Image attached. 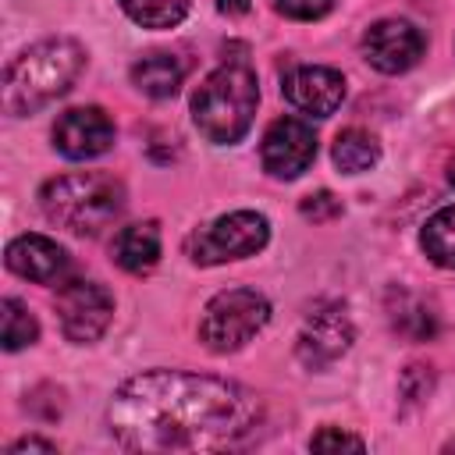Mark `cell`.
Returning a JSON list of instances; mask_svg holds the SVG:
<instances>
[{"instance_id": "obj_22", "label": "cell", "mask_w": 455, "mask_h": 455, "mask_svg": "<svg viewBox=\"0 0 455 455\" xmlns=\"http://www.w3.org/2000/svg\"><path fill=\"white\" fill-rule=\"evenodd\" d=\"M430 380H434V377H430V366H419V363L405 366L402 384H398L405 405H419V402H427V395H430Z\"/></svg>"}, {"instance_id": "obj_5", "label": "cell", "mask_w": 455, "mask_h": 455, "mask_svg": "<svg viewBox=\"0 0 455 455\" xmlns=\"http://www.w3.org/2000/svg\"><path fill=\"white\" fill-rule=\"evenodd\" d=\"M270 320V302L252 288H228L217 291L199 316V341L210 352H238L249 345Z\"/></svg>"}, {"instance_id": "obj_9", "label": "cell", "mask_w": 455, "mask_h": 455, "mask_svg": "<svg viewBox=\"0 0 455 455\" xmlns=\"http://www.w3.org/2000/svg\"><path fill=\"white\" fill-rule=\"evenodd\" d=\"M313 156H316V135L302 117H277L263 132L259 160L270 178L291 181L313 164Z\"/></svg>"}, {"instance_id": "obj_23", "label": "cell", "mask_w": 455, "mask_h": 455, "mask_svg": "<svg viewBox=\"0 0 455 455\" xmlns=\"http://www.w3.org/2000/svg\"><path fill=\"white\" fill-rule=\"evenodd\" d=\"M274 7L291 21H316L334 7V0H274Z\"/></svg>"}, {"instance_id": "obj_12", "label": "cell", "mask_w": 455, "mask_h": 455, "mask_svg": "<svg viewBox=\"0 0 455 455\" xmlns=\"http://www.w3.org/2000/svg\"><path fill=\"white\" fill-rule=\"evenodd\" d=\"M281 92L295 110H302L309 117H331L345 100V78L334 68L302 64V68L284 75Z\"/></svg>"}, {"instance_id": "obj_4", "label": "cell", "mask_w": 455, "mask_h": 455, "mask_svg": "<svg viewBox=\"0 0 455 455\" xmlns=\"http://www.w3.org/2000/svg\"><path fill=\"white\" fill-rule=\"evenodd\" d=\"M39 206L46 220L75 235H100L124 213V185L103 171H78L46 181Z\"/></svg>"}, {"instance_id": "obj_25", "label": "cell", "mask_w": 455, "mask_h": 455, "mask_svg": "<svg viewBox=\"0 0 455 455\" xmlns=\"http://www.w3.org/2000/svg\"><path fill=\"white\" fill-rule=\"evenodd\" d=\"M21 451H46V455H53L57 444L53 441H43V437H21V441H14L7 448V455H21Z\"/></svg>"}, {"instance_id": "obj_24", "label": "cell", "mask_w": 455, "mask_h": 455, "mask_svg": "<svg viewBox=\"0 0 455 455\" xmlns=\"http://www.w3.org/2000/svg\"><path fill=\"white\" fill-rule=\"evenodd\" d=\"M309 448H313V451H334V448L363 451V448H366V441H363V437H355V434H345V430H338V427H323L320 434H313V437H309Z\"/></svg>"}, {"instance_id": "obj_21", "label": "cell", "mask_w": 455, "mask_h": 455, "mask_svg": "<svg viewBox=\"0 0 455 455\" xmlns=\"http://www.w3.org/2000/svg\"><path fill=\"white\" fill-rule=\"evenodd\" d=\"M299 213H302L306 220H316V224H323V220H334V217H341V199H338L334 192L320 188V192H313V196H306V199L299 203Z\"/></svg>"}, {"instance_id": "obj_1", "label": "cell", "mask_w": 455, "mask_h": 455, "mask_svg": "<svg viewBox=\"0 0 455 455\" xmlns=\"http://www.w3.org/2000/svg\"><path fill=\"white\" fill-rule=\"evenodd\" d=\"M107 423L128 451H220L256 430L259 402L224 377L146 370L114 391Z\"/></svg>"}, {"instance_id": "obj_20", "label": "cell", "mask_w": 455, "mask_h": 455, "mask_svg": "<svg viewBox=\"0 0 455 455\" xmlns=\"http://www.w3.org/2000/svg\"><path fill=\"white\" fill-rule=\"evenodd\" d=\"M117 4L142 28H171L188 14L192 0H117Z\"/></svg>"}, {"instance_id": "obj_11", "label": "cell", "mask_w": 455, "mask_h": 455, "mask_svg": "<svg viewBox=\"0 0 455 455\" xmlns=\"http://www.w3.org/2000/svg\"><path fill=\"white\" fill-rule=\"evenodd\" d=\"M114 146V121L100 107H71L53 121V149L68 160H92Z\"/></svg>"}, {"instance_id": "obj_16", "label": "cell", "mask_w": 455, "mask_h": 455, "mask_svg": "<svg viewBox=\"0 0 455 455\" xmlns=\"http://www.w3.org/2000/svg\"><path fill=\"white\" fill-rule=\"evenodd\" d=\"M387 316H391V327L412 341H427L437 334V316L427 309V302H419L416 295L409 291H387Z\"/></svg>"}, {"instance_id": "obj_19", "label": "cell", "mask_w": 455, "mask_h": 455, "mask_svg": "<svg viewBox=\"0 0 455 455\" xmlns=\"http://www.w3.org/2000/svg\"><path fill=\"white\" fill-rule=\"evenodd\" d=\"M36 338H39L36 316L28 313V306H25L21 299L7 295V299L0 302V341H4V348H7V352H18V348L32 345Z\"/></svg>"}, {"instance_id": "obj_6", "label": "cell", "mask_w": 455, "mask_h": 455, "mask_svg": "<svg viewBox=\"0 0 455 455\" xmlns=\"http://www.w3.org/2000/svg\"><path fill=\"white\" fill-rule=\"evenodd\" d=\"M270 238V224L256 210H231L188 235V256L199 267H217L228 259L256 256Z\"/></svg>"}, {"instance_id": "obj_13", "label": "cell", "mask_w": 455, "mask_h": 455, "mask_svg": "<svg viewBox=\"0 0 455 455\" xmlns=\"http://www.w3.org/2000/svg\"><path fill=\"white\" fill-rule=\"evenodd\" d=\"M68 267H71V259H68L64 245H57L46 235H21L7 245V270L25 281L57 284V281H64Z\"/></svg>"}, {"instance_id": "obj_17", "label": "cell", "mask_w": 455, "mask_h": 455, "mask_svg": "<svg viewBox=\"0 0 455 455\" xmlns=\"http://www.w3.org/2000/svg\"><path fill=\"white\" fill-rule=\"evenodd\" d=\"M334 164L341 174H363L370 171L377 160H380V146L370 132L363 128H345L338 139H334V149H331Z\"/></svg>"}, {"instance_id": "obj_27", "label": "cell", "mask_w": 455, "mask_h": 455, "mask_svg": "<svg viewBox=\"0 0 455 455\" xmlns=\"http://www.w3.org/2000/svg\"><path fill=\"white\" fill-rule=\"evenodd\" d=\"M448 181H451V185H455V160H451V164H448Z\"/></svg>"}, {"instance_id": "obj_7", "label": "cell", "mask_w": 455, "mask_h": 455, "mask_svg": "<svg viewBox=\"0 0 455 455\" xmlns=\"http://www.w3.org/2000/svg\"><path fill=\"white\" fill-rule=\"evenodd\" d=\"M57 316H60V331L68 341L89 345L110 327L114 299L100 281H85V277L64 281L57 291Z\"/></svg>"}, {"instance_id": "obj_14", "label": "cell", "mask_w": 455, "mask_h": 455, "mask_svg": "<svg viewBox=\"0 0 455 455\" xmlns=\"http://www.w3.org/2000/svg\"><path fill=\"white\" fill-rule=\"evenodd\" d=\"M114 259L128 274H149L160 259V228L156 220H139L117 231L114 238Z\"/></svg>"}, {"instance_id": "obj_3", "label": "cell", "mask_w": 455, "mask_h": 455, "mask_svg": "<svg viewBox=\"0 0 455 455\" xmlns=\"http://www.w3.org/2000/svg\"><path fill=\"white\" fill-rule=\"evenodd\" d=\"M256 103H259V89L252 64L245 57H228L192 92V121L203 139L217 146H231L252 128Z\"/></svg>"}, {"instance_id": "obj_26", "label": "cell", "mask_w": 455, "mask_h": 455, "mask_svg": "<svg viewBox=\"0 0 455 455\" xmlns=\"http://www.w3.org/2000/svg\"><path fill=\"white\" fill-rule=\"evenodd\" d=\"M217 4H220L224 11H242V7L249 4V0H217Z\"/></svg>"}, {"instance_id": "obj_10", "label": "cell", "mask_w": 455, "mask_h": 455, "mask_svg": "<svg viewBox=\"0 0 455 455\" xmlns=\"http://www.w3.org/2000/svg\"><path fill=\"white\" fill-rule=\"evenodd\" d=\"M423 32L405 21V18H384L366 28L363 36V57L384 71V75H402L423 57Z\"/></svg>"}, {"instance_id": "obj_18", "label": "cell", "mask_w": 455, "mask_h": 455, "mask_svg": "<svg viewBox=\"0 0 455 455\" xmlns=\"http://www.w3.org/2000/svg\"><path fill=\"white\" fill-rule=\"evenodd\" d=\"M419 245L437 267L455 270V206H441L437 213L427 217L419 231Z\"/></svg>"}, {"instance_id": "obj_15", "label": "cell", "mask_w": 455, "mask_h": 455, "mask_svg": "<svg viewBox=\"0 0 455 455\" xmlns=\"http://www.w3.org/2000/svg\"><path fill=\"white\" fill-rule=\"evenodd\" d=\"M185 64L174 53H149L132 64V85L149 100H171L181 89Z\"/></svg>"}, {"instance_id": "obj_8", "label": "cell", "mask_w": 455, "mask_h": 455, "mask_svg": "<svg viewBox=\"0 0 455 455\" xmlns=\"http://www.w3.org/2000/svg\"><path fill=\"white\" fill-rule=\"evenodd\" d=\"M352 338H355V327L345 306H320L316 313L306 316L295 341V355L309 370H327L352 348Z\"/></svg>"}, {"instance_id": "obj_28", "label": "cell", "mask_w": 455, "mask_h": 455, "mask_svg": "<svg viewBox=\"0 0 455 455\" xmlns=\"http://www.w3.org/2000/svg\"><path fill=\"white\" fill-rule=\"evenodd\" d=\"M444 448H451V451H455V441H448V444H444Z\"/></svg>"}, {"instance_id": "obj_2", "label": "cell", "mask_w": 455, "mask_h": 455, "mask_svg": "<svg viewBox=\"0 0 455 455\" xmlns=\"http://www.w3.org/2000/svg\"><path fill=\"white\" fill-rule=\"evenodd\" d=\"M85 68V50L75 39H43L21 50L4 75V110L11 117H25L64 96Z\"/></svg>"}]
</instances>
